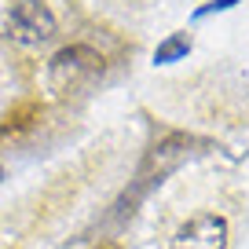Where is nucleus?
<instances>
[{
  "label": "nucleus",
  "mask_w": 249,
  "mask_h": 249,
  "mask_svg": "<svg viewBox=\"0 0 249 249\" xmlns=\"http://www.w3.org/2000/svg\"><path fill=\"white\" fill-rule=\"evenodd\" d=\"M165 249H234V220L227 209L202 205L176 220Z\"/></svg>",
  "instance_id": "1"
},
{
  "label": "nucleus",
  "mask_w": 249,
  "mask_h": 249,
  "mask_svg": "<svg viewBox=\"0 0 249 249\" xmlns=\"http://www.w3.org/2000/svg\"><path fill=\"white\" fill-rule=\"evenodd\" d=\"M103 55L88 44H70L52 55L48 62V85L52 92H77L81 85H88L92 77H99Z\"/></svg>",
  "instance_id": "2"
},
{
  "label": "nucleus",
  "mask_w": 249,
  "mask_h": 249,
  "mask_svg": "<svg viewBox=\"0 0 249 249\" xmlns=\"http://www.w3.org/2000/svg\"><path fill=\"white\" fill-rule=\"evenodd\" d=\"M8 37L15 44H44L55 37V15L44 0H15L8 11Z\"/></svg>",
  "instance_id": "3"
},
{
  "label": "nucleus",
  "mask_w": 249,
  "mask_h": 249,
  "mask_svg": "<svg viewBox=\"0 0 249 249\" xmlns=\"http://www.w3.org/2000/svg\"><path fill=\"white\" fill-rule=\"evenodd\" d=\"M187 48H191V37H172L169 44H161V48H158V55H154V59H158V62H172L176 55H183Z\"/></svg>",
  "instance_id": "4"
},
{
  "label": "nucleus",
  "mask_w": 249,
  "mask_h": 249,
  "mask_svg": "<svg viewBox=\"0 0 249 249\" xmlns=\"http://www.w3.org/2000/svg\"><path fill=\"white\" fill-rule=\"evenodd\" d=\"M99 249H117V246H99Z\"/></svg>",
  "instance_id": "5"
}]
</instances>
